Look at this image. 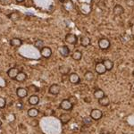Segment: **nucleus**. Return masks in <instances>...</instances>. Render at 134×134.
<instances>
[{"label": "nucleus", "mask_w": 134, "mask_h": 134, "mask_svg": "<svg viewBox=\"0 0 134 134\" xmlns=\"http://www.w3.org/2000/svg\"><path fill=\"white\" fill-rule=\"evenodd\" d=\"M103 116V113L101 110L99 109H93L90 112V118L93 119L95 121H98L102 118Z\"/></svg>", "instance_id": "f03ea898"}, {"label": "nucleus", "mask_w": 134, "mask_h": 134, "mask_svg": "<svg viewBox=\"0 0 134 134\" xmlns=\"http://www.w3.org/2000/svg\"><path fill=\"white\" fill-rule=\"evenodd\" d=\"M98 103H99V105H102V107H107L110 104V99L108 97L104 96L102 98H100L98 100Z\"/></svg>", "instance_id": "6ab92c4d"}, {"label": "nucleus", "mask_w": 134, "mask_h": 134, "mask_svg": "<svg viewBox=\"0 0 134 134\" xmlns=\"http://www.w3.org/2000/svg\"><path fill=\"white\" fill-rule=\"evenodd\" d=\"M8 17H9V19L11 21H16L20 19V14L17 13V12H13V13H11L9 15H8Z\"/></svg>", "instance_id": "5701e85b"}, {"label": "nucleus", "mask_w": 134, "mask_h": 134, "mask_svg": "<svg viewBox=\"0 0 134 134\" xmlns=\"http://www.w3.org/2000/svg\"><path fill=\"white\" fill-rule=\"evenodd\" d=\"M69 81L72 84H79L80 81H81V79H80V76L76 72H72L69 75Z\"/></svg>", "instance_id": "0eeeda50"}, {"label": "nucleus", "mask_w": 134, "mask_h": 134, "mask_svg": "<svg viewBox=\"0 0 134 134\" xmlns=\"http://www.w3.org/2000/svg\"><path fill=\"white\" fill-rule=\"evenodd\" d=\"M38 113H40L38 109L35 108V107H32V108H30L29 110H28V115H29L30 117H32V118L38 116Z\"/></svg>", "instance_id": "aec40b11"}, {"label": "nucleus", "mask_w": 134, "mask_h": 134, "mask_svg": "<svg viewBox=\"0 0 134 134\" xmlns=\"http://www.w3.org/2000/svg\"><path fill=\"white\" fill-rule=\"evenodd\" d=\"M19 72H20V71H19L18 68H16V67H12V68H10L9 70L7 71V75L11 79H15L17 74H18Z\"/></svg>", "instance_id": "9d476101"}, {"label": "nucleus", "mask_w": 134, "mask_h": 134, "mask_svg": "<svg viewBox=\"0 0 134 134\" xmlns=\"http://www.w3.org/2000/svg\"><path fill=\"white\" fill-rule=\"evenodd\" d=\"M103 64H104V65H105V69H107V71H111L112 69H113V67H114V62L111 61L110 59L104 60Z\"/></svg>", "instance_id": "f3484780"}, {"label": "nucleus", "mask_w": 134, "mask_h": 134, "mask_svg": "<svg viewBox=\"0 0 134 134\" xmlns=\"http://www.w3.org/2000/svg\"><path fill=\"white\" fill-rule=\"evenodd\" d=\"M95 71L98 74H105V72H107V69H105L103 63H98L95 65Z\"/></svg>", "instance_id": "39448f33"}, {"label": "nucleus", "mask_w": 134, "mask_h": 134, "mask_svg": "<svg viewBox=\"0 0 134 134\" xmlns=\"http://www.w3.org/2000/svg\"><path fill=\"white\" fill-rule=\"evenodd\" d=\"M72 105H73L70 102L69 99H64V100H62V102L60 103V107H61L62 109L65 110V111H70V110H72Z\"/></svg>", "instance_id": "7ed1b4c3"}, {"label": "nucleus", "mask_w": 134, "mask_h": 134, "mask_svg": "<svg viewBox=\"0 0 134 134\" xmlns=\"http://www.w3.org/2000/svg\"><path fill=\"white\" fill-rule=\"evenodd\" d=\"M110 46H111V43H110L108 38H100L98 41V47H100V49L102 50H107L108 49Z\"/></svg>", "instance_id": "f257e3e1"}, {"label": "nucleus", "mask_w": 134, "mask_h": 134, "mask_svg": "<svg viewBox=\"0 0 134 134\" xmlns=\"http://www.w3.org/2000/svg\"><path fill=\"white\" fill-rule=\"evenodd\" d=\"M40 54L44 58H49L52 55V49L49 47H44L40 50Z\"/></svg>", "instance_id": "1a4fd4ad"}, {"label": "nucleus", "mask_w": 134, "mask_h": 134, "mask_svg": "<svg viewBox=\"0 0 134 134\" xmlns=\"http://www.w3.org/2000/svg\"><path fill=\"white\" fill-rule=\"evenodd\" d=\"M77 40H78L77 36L73 33H68L65 36V41L68 43V44L75 45L77 43Z\"/></svg>", "instance_id": "20e7f679"}, {"label": "nucleus", "mask_w": 134, "mask_h": 134, "mask_svg": "<svg viewBox=\"0 0 134 134\" xmlns=\"http://www.w3.org/2000/svg\"><path fill=\"white\" fill-rule=\"evenodd\" d=\"M30 88V91H32V92H37V91H38V88L36 87V86H34V85H31V86H30L29 87Z\"/></svg>", "instance_id": "c756f323"}, {"label": "nucleus", "mask_w": 134, "mask_h": 134, "mask_svg": "<svg viewBox=\"0 0 134 134\" xmlns=\"http://www.w3.org/2000/svg\"><path fill=\"white\" fill-rule=\"evenodd\" d=\"M21 107H23V105H21V102H18V103H17V105H16V107H17V108L21 109Z\"/></svg>", "instance_id": "473e14b6"}, {"label": "nucleus", "mask_w": 134, "mask_h": 134, "mask_svg": "<svg viewBox=\"0 0 134 134\" xmlns=\"http://www.w3.org/2000/svg\"><path fill=\"white\" fill-rule=\"evenodd\" d=\"M48 91L52 95H58L60 92V86L58 84H52L48 88Z\"/></svg>", "instance_id": "f8f14e48"}, {"label": "nucleus", "mask_w": 134, "mask_h": 134, "mask_svg": "<svg viewBox=\"0 0 134 134\" xmlns=\"http://www.w3.org/2000/svg\"><path fill=\"white\" fill-rule=\"evenodd\" d=\"M15 1L17 2V3H21V2H23L24 0H15Z\"/></svg>", "instance_id": "72a5a7b5"}, {"label": "nucleus", "mask_w": 134, "mask_h": 134, "mask_svg": "<svg viewBox=\"0 0 134 134\" xmlns=\"http://www.w3.org/2000/svg\"><path fill=\"white\" fill-rule=\"evenodd\" d=\"M59 72L63 75L68 74L69 72H70V67L67 66V65H62V66H60L59 67Z\"/></svg>", "instance_id": "b1692460"}, {"label": "nucleus", "mask_w": 134, "mask_h": 134, "mask_svg": "<svg viewBox=\"0 0 134 134\" xmlns=\"http://www.w3.org/2000/svg\"><path fill=\"white\" fill-rule=\"evenodd\" d=\"M124 13V9L121 5H115L113 8V14L115 16H120Z\"/></svg>", "instance_id": "423d86ee"}, {"label": "nucleus", "mask_w": 134, "mask_h": 134, "mask_svg": "<svg viewBox=\"0 0 134 134\" xmlns=\"http://www.w3.org/2000/svg\"><path fill=\"white\" fill-rule=\"evenodd\" d=\"M23 44V41H21V38H14L10 40V45L14 47H19L21 46Z\"/></svg>", "instance_id": "ddd939ff"}, {"label": "nucleus", "mask_w": 134, "mask_h": 134, "mask_svg": "<svg viewBox=\"0 0 134 134\" xmlns=\"http://www.w3.org/2000/svg\"><path fill=\"white\" fill-rule=\"evenodd\" d=\"M90 43H91V41H90V38H88V37H86V36H83L81 37V45L84 47H87L90 45Z\"/></svg>", "instance_id": "dca6fc26"}, {"label": "nucleus", "mask_w": 134, "mask_h": 134, "mask_svg": "<svg viewBox=\"0 0 134 134\" xmlns=\"http://www.w3.org/2000/svg\"><path fill=\"white\" fill-rule=\"evenodd\" d=\"M104 96H105V92H104L102 90H100V88H98V90H96L94 91V98L96 99H98V100L102 98Z\"/></svg>", "instance_id": "412c9836"}, {"label": "nucleus", "mask_w": 134, "mask_h": 134, "mask_svg": "<svg viewBox=\"0 0 134 134\" xmlns=\"http://www.w3.org/2000/svg\"><path fill=\"white\" fill-rule=\"evenodd\" d=\"M26 79H27V74L23 72H20L18 74H17V76L15 78V81H18V82H23Z\"/></svg>", "instance_id": "a211bd4d"}, {"label": "nucleus", "mask_w": 134, "mask_h": 134, "mask_svg": "<svg viewBox=\"0 0 134 134\" xmlns=\"http://www.w3.org/2000/svg\"><path fill=\"white\" fill-rule=\"evenodd\" d=\"M69 100H70V102L72 104V105H75V104H77L78 103V100H77V98H75V97H71L70 98H69Z\"/></svg>", "instance_id": "c85d7f7f"}, {"label": "nucleus", "mask_w": 134, "mask_h": 134, "mask_svg": "<svg viewBox=\"0 0 134 134\" xmlns=\"http://www.w3.org/2000/svg\"><path fill=\"white\" fill-rule=\"evenodd\" d=\"M34 47H36V48H38V49H40V50H41V49L43 48V47H45V44H44V41L41 40H36L35 42H34Z\"/></svg>", "instance_id": "393cba45"}, {"label": "nucleus", "mask_w": 134, "mask_h": 134, "mask_svg": "<svg viewBox=\"0 0 134 134\" xmlns=\"http://www.w3.org/2000/svg\"><path fill=\"white\" fill-rule=\"evenodd\" d=\"M1 125H2V122H1V120H0V127H1Z\"/></svg>", "instance_id": "c9c22d12"}, {"label": "nucleus", "mask_w": 134, "mask_h": 134, "mask_svg": "<svg viewBox=\"0 0 134 134\" xmlns=\"http://www.w3.org/2000/svg\"><path fill=\"white\" fill-rule=\"evenodd\" d=\"M58 51H59L60 55L64 57H68L69 55H70V49L67 46H62L58 48Z\"/></svg>", "instance_id": "9b49d317"}, {"label": "nucleus", "mask_w": 134, "mask_h": 134, "mask_svg": "<svg viewBox=\"0 0 134 134\" xmlns=\"http://www.w3.org/2000/svg\"><path fill=\"white\" fill-rule=\"evenodd\" d=\"M126 4L127 5L130 7H133L134 6V0H126Z\"/></svg>", "instance_id": "7c9ffc66"}, {"label": "nucleus", "mask_w": 134, "mask_h": 134, "mask_svg": "<svg viewBox=\"0 0 134 134\" xmlns=\"http://www.w3.org/2000/svg\"><path fill=\"white\" fill-rule=\"evenodd\" d=\"M64 7H65V9L67 11H71V10H72V8H73V5H72V1L71 0H68V2H65L64 3Z\"/></svg>", "instance_id": "bb28decb"}, {"label": "nucleus", "mask_w": 134, "mask_h": 134, "mask_svg": "<svg viewBox=\"0 0 134 134\" xmlns=\"http://www.w3.org/2000/svg\"><path fill=\"white\" fill-rule=\"evenodd\" d=\"M71 119H72V117H71V115L69 114H62L61 115H60V121H61V122L64 124L70 122Z\"/></svg>", "instance_id": "2eb2a0df"}, {"label": "nucleus", "mask_w": 134, "mask_h": 134, "mask_svg": "<svg viewBox=\"0 0 134 134\" xmlns=\"http://www.w3.org/2000/svg\"><path fill=\"white\" fill-rule=\"evenodd\" d=\"M38 124V120H35V119H34V120H31V126L36 127Z\"/></svg>", "instance_id": "2f4dec72"}, {"label": "nucleus", "mask_w": 134, "mask_h": 134, "mask_svg": "<svg viewBox=\"0 0 134 134\" xmlns=\"http://www.w3.org/2000/svg\"><path fill=\"white\" fill-rule=\"evenodd\" d=\"M94 74H93L92 72H90V71H88V72H85V74H84V78H85V80L87 81H91L94 80Z\"/></svg>", "instance_id": "a878e982"}, {"label": "nucleus", "mask_w": 134, "mask_h": 134, "mask_svg": "<svg viewBox=\"0 0 134 134\" xmlns=\"http://www.w3.org/2000/svg\"><path fill=\"white\" fill-rule=\"evenodd\" d=\"M58 1H60V2H64V1H65V0H58Z\"/></svg>", "instance_id": "f704fd0d"}, {"label": "nucleus", "mask_w": 134, "mask_h": 134, "mask_svg": "<svg viewBox=\"0 0 134 134\" xmlns=\"http://www.w3.org/2000/svg\"><path fill=\"white\" fill-rule=\"evenodd\" d=\"M16 95L18 98H24L28 96V90L25 88H18L16 90Z\"/></svg>", "instance_id": "6e6552de"}, {"label": "nucleus", "mask_w": 134, "mask_h": 134, "mask_svg": "<svg viewBox=\"0 0 134 134\" xmlns=\"http://www.w3.org/2000/svg\"><path fill=\"white\" fill-rule=\"evenodd\" d=\"M29 104L31 105H37L40 103V98H38L37 95H32L29 98Z\"/></svg>", "instance_id": "4468645a"}, {"label": "nucleus", "mask_w": 134, "mask_h": 134, "mask_svg": "<svg viewBox=\"0 0 134 134\" xmlns=\"http://www.w3.org/2000/svg\"><path fill=\"white\" fill-rule=\"evenodd\" d=\"M6 105V100L4 98L0 97V108H4Z\"/></svg>", "instance_id": "cd10ccee"}, {"label": "nucleus", "mask_w": 134, "mask_h": 134, "mask_svg": "<svg viewBox=\"0 0 134 134\" xmlns=\"http://www.w3.org/2000/svg\"><path fill=\"white\" fill-rule=\"evenodd\" d=\"M82 57V53L80 52L79 50H75L73 53L72 54V58L75 61H80Z\"/></svg>", "instance_id": "4be33fe9"}]
</instances>
